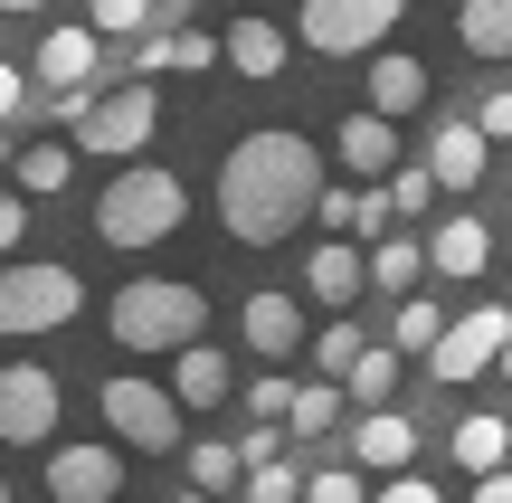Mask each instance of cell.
<instances>
[{
  "instance_id": "7dc6e473",
  "label": "cell",
  "mask_w": 512,
  "mask_h": 503,
  "mask_svg": "<svg viewBox=\"0 0 512 503\" xmlns=\"http://www.w3.org/2000/svg\"><path fill=\"white\" fill-rule=\"evenodd\" d=\"M152 10H171V0H152Z\"/></svg>"
},
{
  "instance_id": "7bdbcfd3",
  "label": "cell",
  "mask_w": 512,
  "mask_h": 503,
  "mask_svg": "<svg viewBox=\"0 0 512 503\" xmlns=\"http://www.w3.org/2000/svg\"><path fill=\"white\" fill-rule=\"evenodd\" d=\"M0 10H48V0H0Z\"/></svg>"
},
{
  "instance_id": "1f68e13d",
  "label": "cell",
  "mask_w": 512,
  "mask_h": 503,
  "mask_svg": "<svg viewBox=\"0 0 512 503\" xmlns=\"http://www.w3.org/2000/svg\"><path fill=\"white\" fill-rule=\"evenodd\" d=\"M162 57H171V76H209L219 67V38L209 29H162Z\"/></svg>"
},
{
  "instance_id": "44dd1931",
  "label": "cell",
  "mask_w": 512,
  "mask_h": 503,
  "mask_svg": "<svg viewBox=\"0 0 512 503\" xmlns=\"http://www.w3.org/2000/svg\"><path fill=\"white\" fill-rule=\"evenodd\" d=\"M418 105H427V57L380 48V57H370V114H380V124H399V114H418Z\"/></svg>"
},
{
  "instance_id": "4dcf8cb0",
  "label": "cell",
  "mask_w": 512,
  "mask_h": 503,
  "mask_svg": "<svg viewBox=\"0 0 512 503\" xmlns=\"http://www.w3.org/2000/svg\"><path fill=\"white\" fill-rule=\"evenodd\" d=\"M86 29L95 38H143L152 29V0H86Z\"/></svg>"
},
{
  "instance_id": "30bf717a",
  "label": "cell",
  "mask_w": 512,
  "mask_h": 503,
  "mask_svg": "<svg viewBox=\"0 0 512 503\" xmlns=\"http://www.w3.org/2000/svg\"><path fill=\"white\" fill-rule=\"evenodd\" d=\"M48 503H124V447L114 437L48 447Z\"/></svg>"
},
{
  "instance_id": "83f0119b",
  "label": "cell",
  "mask_w": 512,
  "mask_h": 503,
  "mask_svg": "<svg viewBox=\"0 0 512 503\" xmlns=\"http://www.w3.org/2000/svg\"><path fill=\"white\" fill-rule=\"evenodd\" d=\"M361 352H370V333H361V323H351V314H342V323H323V333H313V371H323L332 390H342V371H351V361H361Z\"/></svg>"
},
{
  "instance_id": "8fae6325",
  "label": "cell",
  "mask_w": 512,
  "mask_h": 503,
  "mask_svg": "<svg viewBox=\"0 0 512 503\" xmlns=\"http://www.w3.org/2000/svg\"><path fill=\"white\" fill-rule=\"evenodd\" d=\"M418 247H427V276H446V285H475L484 266H494V228H484L475 209H456V219H437V228H427Z\"/></svg>"
},
{
  "instance_id": "c3c4849f",
  "label": "cell",
  "mask_w": 512,
  "mask_h": 503,
  "mask_svg": "<svg viewBox=\"0 0 512 503\" xmlns=\"http://www.w3.org/2000/svg\"><path fill=\"white\" fill-rule=\"evenodd\" d=\"M503 257H512V238H503Z\"/></svg>"
},
{
  "instance_id": "5bb4252c",
  "label": "cell",
  "mask_w": 512,
  "mask_h": 503,
  "mask_svg": "<svg viewBox=\"0 0 512 503\" xmlns=\"http://www.w3.org/2000/svg\"><path fill=\"white\" fill-rule=\"evenodd\" d=\"M427 181H437V190H475L484 181V171H494V143H484V133H475V114H446V124H437V143H427Z\"/></svg>"
},
{
  "instance_id": "f6af8a7d",
  "label": "cell",
  "mask_w": 512,
  "mask_h": 503,
  "mask_svg": "<svg viewBox=\"0 0 512 503\" xmlns=\"http://www.w3.org/2000/svg\"><path fill=\"white\" fill-rule=\"evenodd\" d=\"M171 503H209V494H171Z\"/></svg>"
},
{
  "instance_id": "8992f818",
  "label": "cell",
  "mask_w": 512,
  "mask_h": 503,
  "mask_svg": "<svg viewBox=\"0 0 512 503\" xmlns=\"http://www.w3.org/2000/svg\"><path fill=\"white\" fill-rule=\"evenodd\" d=\"M408 19V0H304L294 10V38L313 57H380V38Z\"/></svg>"
},
{
  "instance_id": "cb8c5ba5",
  "label": "cell",
  "mask_w": 512,
  "mask_h": 503,
  "mask_svg": "<svg viewBox=\"0 0 512 503\" xmlns=\"http://www.w3.org/2000/svg\"><path fill=\"white\" fill-rule=\"evenodd\" d=\"M456 38H465V57H512V0H465Z\"/></svg>"
},
{
  "instance_id": "52a82bcc",
  "label": "cell",
  "mask_w": 512,
  "mask_h": 503,
  "mask_svg": "<svg viewBox=\"0 0 512 503\" xmlns=\"http://www.w3.org/2000/svg\"><path fill=\"white\" fill-rule=\"evenodd\" d=\"M67 418V380L48 361H0V447H48Z\"/></svg>"
},
{
  "instance_id": "74e56055",
  "label": "cell",
  "mask_w": 512,
  "mask_h": 503,
  "mask_svg": "<svg viewBox=\"0 0 512 503\" xmlns=\"http://www.w3.org/2000/svg\"><path fill=\"white\" fill-rule=\"evenodd\" d=\"M275 456H285V428H247L238 437V466H275Z\"/></svg>"
},
{
  "instance_id": "ffe728a7",
  "label": "cell",
  "mask_w": 512,
  "mask_h": 503,
  "mask_svg": "<svg viewBox=\"0 0 512 503\" xmlns=\"http://www.w3.org/2000/svg\"><path fill=\"white\" fill-rule=\"evenodd\" d=\"M446 456H456L465 475H503L512 466V418H494V409H475V418H456V428H446Z\"/></svg>"
},
{
  "instance_id": "8d00e7d4",
  "label": "cell",
  "mask_w": 512,
  "mask_h": 503,
  "mask_svg": "<svg viewBox=\"0 0 512 503\" xmlns=\"http://www.w3.org/2000/svg\"><path fill=\"white\" fill-rule=\"evenodd\" d=\"M19 238H29V200L0 190V257H19Z\"/></svg>"
},
{
  "instance_id": "ab89813d",
  "label": "cell",
  "mask_w": 512,
  "mask_h": 503,
  "mask_svg": "<svg viewBox=\"0 0 512 503\" xmlns=\"http://www.w3.org/2000/svg\"><path fill=\"white\" fill-rule=\"evenodd\" d=\"M19 105H29V76H19V67H10V57H0V124H10V114H19Z\"/></svg>"
},
{
  "instance_id": "603a6c76",
  "label": "cell",
  "mask_w": 512,
  "mask_h": 503,
  "mask_svg": "<svg viewBox=\"0 0 512 503\" xmlns=\"http://www.w3.org/2000/svg\"><path fill=\"white\" fill-rule=\"evenodd\" d=\"M10 181H19V200H57V190L76 181V152H67V143H29V152L10 162Z\"/></svg>"
},
{
  "instance_id": "3957f363",
  "label": "cell",
  "mask_w": 512,
  "mask_h": 503,
  "mask_svg": "<svg viewBox=\"0 0 512 503\" xmlns=\"http://www.w3.org/2000/svg\"><path fill=\"white\" fill-rule=\"evenodd\" d=\"M105 333L124 352H143V361L152 352H190V342H209V295L181 285V276H133V285H114Z\"/></svg>"
},
{
  "instance_id": "60d3db41",
  "label": "cell",
  "mask_w": 512,
  "mask_h": 503,
  "mask_svg": "<svg viewBox=\"0 0 512 503\" xmlns=\"http://www.w3.org/2000/svg\"><path fill=\"white\" fill-rule=\"evenodd\" d=\"M475 503H512V466H503V475H484V485H475Z\"/></svg>"
},
{
  "instance_id": "d590c367",
  "label": "cell",
  "mask_w": 512,
  "mask_h": 503,
  "mask_svg": "<svg viewBox=\"0 0 512 503\" xmlns=\"http://www.w3.org/2000/svg\"><path fill=\"white\" fill-rule=\"evenodd\" d=\"M475 133H484V143H512V86H494L475 105Z\"/></svg>"
},
{
  "instance_id": "9a60e30c",
  "label": "cell",
  "mask_w": 512,
  "mask_h": 503,
  "mask_svg": "<svg viewBox=\"0 0 512 503\" xmlns=\"http://www.w3.org/2000/svg\"><path fill=\"white\" fill-rule=\"evenodd\" d=\"M380 475V485H389V475H418V428H408V418L399 409H361V428H351V475Z\"/></svg>"
},
{
  "instance_id": "bcb514c9",
  "label": "cell",
  "mask_w": 512,
  "mask_h": 503,
  "mask_svg": "<svg viewBox=\"0 0 512 503\" xmlns=\"http://www.w3.org/2000/svg\"><path fill=\"white\" fill-rule=\"evenodd\" d=\"M0 503H10V475H0Z\"/></svg>"
},
{
  "instance_id": "484cf974",
  "label": "cell",
  "mask_w": 512,
  "mask_h": 503,
  "mask_svg": "<svg viewBox=\"0 0 512 503\" xmlns=\"http://www.w3.org/2000/svg\"><path fill=\"white\" fill-rule=\"evenodd\" d=\"M332 428H342V390H332V380H294L285 437H332Z\"/></svg>"
},
{
  "instance_id": "e575fe53",
  "label": "cell",
  "mask_w": 512,
  "mask_h": 503,
  "mask_svg": "<svg viewBox=\"0 0 512 503\" xmlns=\"http://www.w3.org/2000/svg\"><path fill=\"white\" fill-rule=\"evenodd\" d=\"M238 494H247V503H294L304 485H294V466L275 456V466H247V485H238Z\"/></svg>"
},
{
  "instance_id": "836d02e7",
  "label": "cell",
  "mask_w": 512,
  "mask_h": 503,
  "mask_svg": "<svg viewBox=\"0 0 512 503\" xmlns=\"http://www.w3.org/2000/svg\"><path fill=\"white\" fill-rule=\"evenodd\" d=\"M285 409H294V380H285V371L247 380V418H256V428H285Z\"/></svg>"
},
{
  "instance_id": "d6986e66",
  "label": "cell",
  "mask_w": 512,
  "mask_h": 503,
  "mask_svg": "<svg viewBox=\"0 0 512 503\" xmlns=\"http://www.w3.org/2000/svg\"><path fill=\"white\" fill-rule=\"evenodd\" d=\"M304 295H313V304H361V295H370V257H361L351 238H323V247L304 257Z\"/></svg>"
},
{
  "instance_id": "ee69618b",
  "label": "cell",
  "mask_w": 512,
  "mask_h": 503,
  "mask_svg": "<svg viewBox=\"0 0 512 503\" xmlns=\"http://www.w3.org/2000/svg\"><path fill=\"white\" fill-rule=\"evenodd\" d=\"M494 371H503V380H512V342H503V361H494Z\"/></svg>"
},
{
  "instance_id": "d6a6232c",
  "label": "cell",
  "mask_w": 512,
  "mask_h": 503,
  "mask_svg": "<svg viewBox=\"0 0 512 503\" xmlns=\"http://www.w3.org/2000/svg\"><path fill=\"white\" fill-rule=\"evenodd\" d=\"M294 503H370V475L323 466V475H304V494H294Z\"/></svg>"
},
{
  "instance_id": "2e32d148",
  "label": "cell",
  "mask_w": 512,
  "mask_h": 503,
  "mask_svg": "<svg viewBox=\"0 0 512 503\" xmlns=\"http://www.w3.org/2000/svg\"><path fill=\"white\" fill-rule=\"evenodd\" d=\"M238 333H247L256 361H294V352H304V314H294L285 285H256V295L238 304Z\"/></svg>"
},
{
  "instance_id": "5b68a950",
  "label": "cell",
  "mask_w": 512,
  "mask_h": 503,
  "mask_svg": "<svg viewBox=\"0 0 512 503\" xmlns=\"http://www.w3.org/2000/svg\"><path fill=\"white\" fill-rule=\"evenodd\" d=\"M95 409H105V428H114L124 456H171L181 447V409H171V390L143 380V371H114L105 390H95Z\"/></svg>"
},
{
  "instance_id": "7a4b0ae2",
  "label": "cell",
  "mask_w": 512,
  "mask_h": 503,
  "mask_svg": "<svg viewBox=\"0 0 512 503\" xmlns=\"http://www.w3.org/2000/svg\"><path fill=\"white\" fill-rule=\"evenodd\" d=\"M181 219H190V190H181V171H162V162H124L105 181V200H95V238H105L114 257H143V247L181 238Z\"/></svg>"
},
{
  "instance_id": "6da1fadb",
  "label": "cell",
  "mask_w": 512,
  "mask_h": 503,
  "mask_svg": "<svg viewBox=\"0 0 512 503\" xmlns=\"http://www.w3.org/2000/svg\"><path fill=\"white\" fill-rule=\"evenodd\" d=\"M313 200H323V152H313L294 124H256V133L228 143V162H219V228L238 247H285L294 228L313 219Z\"/></svg>"
},
{
  "instance_id": "d4e9b609",
  "label": "cell",
  "mask_w": 512,
  "mask_h": 503,
  "mask_svg": "<svg viewBox=\"0 0 512 503\" xmlns=\"http://www.w3.org/2000/svg\"><path fill=\"white\" fill-rule=\"evenodd\" d=\"M389 390H399V352H389V342H370V352L342 371V399H361V409H389Z\"/></svg>"
},
{
  "instance_id": "b9f144b4",
  "label": "cell",
  "mask_w": 512,
  "mask_h": 503,
  "mask_svg": "<svg viewBox=\"0 0 512 503\" xmlns=\"http://www.w3.org/2000/svg\"><path fill=\"white\" fill-rule=\"evenodd\" d=\"M10 162H19V143H10V124H0V171H10Z\"/></svg>"
},
{
  "instance_id": "ac0fdd59",
  "label": "cell",
  "mask_w": 512,
  "mask_h": 503,
  "mask_svg": "<svg viewBox=\"0 0 512 503\" xmlns=\"http://www.w3.org/2000/svg\"><path fill=\"white\" fill-rule=\"evenodd\" d=\"M95 67H105V38L86 29V19H67V29L38 38V86L67 95V86H95Z\"/></svg>"
},
{
  "instance_id": "7402d4cb",
  "label": "cell",
  "mask_w": 512,
  "mask_h": 503,
  "mask_svg": "<svg viewBox=\"0 0 512 503\" xmlns=\"http://www.w3.org/2000/svg\"><path fill=\"white\" fill-rule=\"evenodd\" d=\"M361 257H370V295H418V276H427L418 238H370Z\"/></svg>"
},
{
  "instance_id": "e0dca14e",
  "label": "cell",
  "mask_w": 512,
  "mask_h": 503,
  "mask_svg": "<svg viewBox=\"0 0 512 503\" xmlns=\"http://www.w3.org/2000/svg\"><path fill=\"white\" fill-rule=\"evenodd\" d=\"M162 390H171V409H219V399H238V371H228V361H219V342H190V352H171V380H162Z\"/></svg>"
},
{
  "instance_id": "f546056e",
  "label": "cell",
  "mask_w": 512,
  "mask_h": 503,
  "mask_svg": "<svg viewBox=\"0 0 512 503\" xmlns=\"http://www.w3.org/2000/svg\"><path fill=\"white\" fill-rule=\"evenodd\" d=\"M380 200H389V219H418V209H437V181H427L418 162H399V171L380 181Z\"/></svg>"
},
{
  "instance_id": "4fadbf2b",
  "label": "cell",
  "mask_w": 512,
  "mask_h": 503,
  "mask_svg": "<svg viewBox=\"0 0 512 503\" xmlns=\"http://www.w3.org/2000/svg\"><path fill=\"white\" fill-rule=\"evenodd\" d=\"M332 162H342L361 190H380L389 171H399V124H380L370 105H361V114H342V133H332Z\"/></svg>"
},
{
  "instance_id": "f35d334b",
  "label": "cell",
  "mask_w": 512,
  "mask_h": 503,
  "mask_svg": "<svg viewBox=\"0 0 512 503\" xmlns=\"http://www.w3.org/2000/svg\"><path fill=\"white\" fill-rule=\"evenodd\" d=\"M370 503H446L437 485H427V475H389V485L380 494H370Z\"/></svg>"
},
{
  "instance_id": "277c9868",
  "label": "cell",
  "mask_w": 512,
  "mask_h": 503,
  "mask_svg": "<svg viewBox=\"0 0 512 503\" xmlns=\"http://www.w3.org/2000/svg\"><path fill=\"white\" fill-rule=\"evenodd\" d=\"M86 314V276L67 257H10L0 266V333L10 342H38V333H67Z\"/></svg>"
},
{
  "instance_id": "9c48e42d",
  "label": "cell",
  "mask_w": 512,
  "mask_h": 503,
  "mask_svg": "<svg viewBox=\"0 0 512 503\" xmlns=\"http://www.w3.org/2000/svg\"><path fill=\"white\" fill-rule=\"evenodd\" d=\"M503 342H512V314L503 304H475V314H456L437 333V352H427V371H437V390H465V380H484L503 361Z\"/></svg>"
},
{
  "instance_id": "681fc988",
  "label": "cell",
  "mask_w": 512,
  "mask_h": 503,
  "mask_svg": "<svg viewBox=\"0 0 512 503\" xmlns=\"http://www.w3.org/2000/svg\"><path fill=\"white\" fill-rule=\"evenodd\" d=\"M238 10H247V0H238Z\"/></svg>"
},
{
  "instance_id": "4316f807",
  "label": "cell",
  "mask_w": 512,
  "mask_h": 503,
  "mask_svg": "<svg viewBox=\"0 0 512 503\" xmlns=\"http://www.w3.org/2000/svg\"><path fill=\"white\" fill-rule=\"evenodd\" d=\"M437 333H446V314L427 295H399V314H389V352H437Z\"/></svg>"
},
{
  "instance_id": "ba28073f",
  "label": "cell",
  "mask_w": 512,
  "mask_h": 503,
  "mask_svg": "<svg viewBox=\"0 0 512 503\" xmlns=\"http://www.w3.org/2000/svg\"><path fill=\"white\" fill-rule=\"evenodd\" d=\"M152 133H162V95L124 76V86H114V95H95V114L76 124V152H95V162H133Z\"/></svg>"
},
{
  "instance_id": "f1b7e54d",
  "label": "cell",
  "mask_w": 512,
  "mask_h": 503,
  "mask_svg": "<svg viewBox=\"0 0 512 503\" xmlns=\"http://www.w3.org/2000/svg\"><path fill=\"white\" fill-rule=\"evenodd\" d=\"M228 485H247L238 447H228V437H200V447H190V494H228Z\"/></svg>"
},
{
  "instance_id": "7c38bea8",
  "label": "cell",
  "mask_w": 512,
  "mask_h": 503,
  "mask_svg": "<svg viewBox=\"0 0 512 503\" xmlns=\"http://www.w3.org/2000/svg\"><path fill=\"white\" fill-rule=\"evenodd\" d=\"M285 57H294V38L275 29V19H256V10H238V19H228V38H219V67L247 76V86H275Z\"/></svg>"
}]
</instances>
